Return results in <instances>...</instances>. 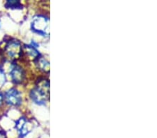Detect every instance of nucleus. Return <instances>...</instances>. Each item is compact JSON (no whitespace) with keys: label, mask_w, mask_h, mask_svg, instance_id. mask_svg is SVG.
Instances as JSON below:
<instances>
[{"label":"nucleus","mask_w":157,"mask_h":138,"mask_svg":"<svg viewBox=\"0 0 157 138\" xmlns=\"http://www.w3.org/2000/svg\"><path fill=\"white\" fill-rule=\"evenodd\" d=\"M5 6L7 9H21L22 5L20 4V0H6Z\"/></svg>","instance_id":"obj_9"},{"label":"nucleus","mask_w":157,"mask_h":138,"mask_svg":"<svg viewBox=\"0 0 157 138\" xmlns=\"http://www.w3.org/2000/svg\"><path fill=\"white\" fill-rule=\"evenodd\" d=\"M4 99L7 104L12 106H19L22 103L21 94L17 89L13 88L6 92Z\"/></svg>","instance_id":"obj_4"},{"label":"nucleus","mask_w":157,"mask_h":138,"mask_svg":"<svg viewBox=\"0 0 157 138\" xmlns=\"http://www.w3.org/2000/svg\"><path fill=\"white\" fill-rule=\"evenodd\" d=\"M50 96V84L46 80H40L32 90L30 97L35 103L44 105Z\"/></svg>","instance_id":"obj_1"},{"label":"nucleus","mask_w":157,"mask_h":138,"mask_svg":"<svg viewBox=\"0 0 157 138\" xmlns=\"http://www.w3.org/2000/svg\"><path fill=\"white\" fill-rule=\"evenodd\" d=\"M0 138H6V133L3 131H0Z\"/></svg>","instance_id":"obj_10"},{"label":"nucleus","mask_w":157,"mask_h":138,"mask_svg":"<svg viewBox=\"0 0 157 138\" xmlns=\"http://www.w3.org/2000/svg\"><path fill=\"white\" fill-rule=\"evenodd\" d=\"M10 75L12 81L15 84H20L25 78V73L21 67L17 65H13L10 71Z\"/></svg>","instance_id":"obj_5"},{"label":"nucleus","mask_w":157,"mask_h":138,"mask_svg":"<svg viewBox=\"0 0 157 138\" xmlns=\"http://www.w3.org/2000/svg\"><path fill=\"white\" fill-rule=\"evenodd\" d=\"M23 49L21 43L17 40H11L7 43L5 46V53L9 59L15 60L22 56Z\"/></svg>","instance_id":"obj_3"},{"label":"nucleus","mask_w":157,"mask_h":138,"mask_svg":"<svg viewBox=\"0 0 157 138\" xmlns=\"http://www.w3.org/2000/svg\"><path fill=\"white\" fill-rule=\"evenodd\" d=\"M25 52L32 59H36L39 57L40 53L36 48L33 46H25L24 47Z\"/></svg>","instance_id":"obj_6"},{"label":"nucleus","mask_w":157,"mask_h":138,"mask_svg":"<svg viewBox=\"0 0 157 138\" xmlns=\"http://www.w3.org/2000/svg\"><path fill=\"white\" fill-rule=\"evenodd\" d=\"M0 24H1V22H0ZM0 27H1V24H0Z\"/></svg>","instance_id":"obj_12"},{"label":"nucleus","mask_w":157,"mask_h":138,"mask_svg":"<svg viewBox=\"0 0 157 138\" xmlns=\"http://www.w3.org/2000/svg\"><path fill=\"white\" fill-rule=\"evenodd\" d=\"M36 65L40 71L44 72H49L50 63L48 61L42 57H39L36 59Z\"/></svg>","instance_id":"obj_7"},{"label":"nucleus","mask_w":157,"mask_h":138,"mask_svg":"<svg viewBox=\"0 0 157 138\" xmlns=\"http://www.w3.org/2000/svg\"><path fill=\"white\" fill-rule=\"evenodd\" d=\"M32 129V123L25 121V122L22 124V126L20 128V129L18 130L21 136H25V135H26L29 131H31Z\"/></svg>","instance_id":"obj_8"},{"label":"nucleus","mask_w":157,"mask_h":138,"mask_svg":"<svg viewBox=\"0 0 157 138\" xmlns=\"http://www.w3.org/2000/svg\"><path fill=\"white\" fill-rule=\"evenodd\" d=\"M32 29L36 33L48 36L50 33V21L48 18L44 16L35 17L32 23Z\"/></svg>","instance_id":"obj_2"},{"label":"nucleus","mask_w":157,"mask_h":138,"mask_svg":"<svg viewBox=\"0 0 157 138\" xmlns=\"http://www.w3.org/2000/svg\"><path fill=\"white\" fill-rule=\"evenodd\" d=\"M3 100H4L3 95H2V94H0V106H1L2 102H3Z\"/></svg>","instance_id":"obj_11"}]
</instances>
